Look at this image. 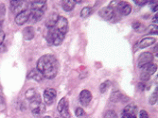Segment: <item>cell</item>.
Listing matches in <instances>:
<instances>
[{"label": "cell", "instance_id": "6da1fadb", "mask_svg": "<svg viewBox=\"0 0 158 118\" xmlns=\"http://www.w3.org/2000/svg\"><path fill=\"white\" fill-rule=\"evenodd\" d=\"M58 69V60L53 55H44L37 61V70L43 75L44 77L49 78V80H52L57 76Z\"/></svg>", "mask_w": 158, "mask_h": 118}, {"label": "cell", "instance_id": "7a4b0ae2", "mask_svg": "<svg viewBox=\"0 0 158 118\" xmlns=\"http://www.w3.org/2000/svg\"><path fill=\"white\" fill-rule=\"evenodd\" d=\"M65 36H66L65 34L59 32L56 28H53L49 29L45 38H46L47 43H49V44H53V45L57 46L62 43V41H64V39H65Z\"/></svg>", "mask_w": 158, "mask_h": 118}, {"label": "cell", "instance_id": "3957f363", "mask_svg": "<svg viewBox=\"0 0 158 118\" xmlns=\"http://www.w3.org/2000/svg\"><path fill=\"white\" fill-rule=\"evenodd\" d=\"M30 110L35 117H40L43 115V113H45V105L42 102L40 94H38V97L30 101Z\"/></svg>", "mask_w": 158, "mask_h": 118}, {"label": "cell", "instance_id": "277c9868", "mask_svg": "<svg viewBox=\"0 0 158 118\" xmlns=\"http://www.w3.org/2000/svg\"><path fill=\"white\" fill-rule=\"evenodd\" d=\"M58 113L61 114L62 118H70V112H69V103L66 97H62L58 103L57 106Z\"/></svg>", "mask_w": 158, "mask_h": 118}, {"label": "cell", "instance_id": "5b68a950", "mask_svg": "<svg viewBox=\"0 0 158 118\" xmlns=\"http://www.w3.org/2000/svg\"><path fill=\"white\" fill-rule=\"evenodd\" d=\"M44 103L45 105H52L54 103L55 99H56L57 97V93L54 89L49 88V89H45L44 92Z\"/></svg>", "mask_w": 158, "mask_h": 118}, {"label": "cell", "instance_id": "8992f818", "mask_svg": "<svg viewBox=\"0 0 158 118\" xmlns=\"http://www.w3.org/2000/svg\"><path fill=\"white\" fill-rule=\"evenodd\" d=\"M55 28H56L59 32L66 35V32H67V30H68V21H67V19L64 16H59L58 21L56 23V26H55Z\"/></svg>", "mask_w": 158, "mask_h": 118}, {"label": "cell", "instance_id": "52a82bcc", "mask_svg": "<svg viewBox=\"0 0 158 118\" xmlns=\"http://www.w3.org/2000/svg\"><path fill=\"white\" fill-rule=\"evenodd\" d=\"M153 61V56L152 53L150 52H144L140 55V57L138 59V61H137V64H138V67L139 68H142L143 66H145L146 64H151Z\"/></svg>", "mask_w": 158, "mask_h": 118}, {"label": "cell", "instance_id": "ba28073f", "mask_svg": "<svg viewBox=\"0 0 158 118\" xmlns=\"http://www.w3.org/2000/svg\"><path fill=\"white\" fill-rule=\"evenodd\" d=\"M155 42H156V40H155V38H153V37L144 38L143 40H141L140 42L137 43V44L135 46V50L146 48V47H149V46H151L152 44H155Z\"/></svg>", "mask_w": 158, "mask_h": 118}, {"label": "cell", "instance_id": "9c48e42d", "mask_svg": "<svg viewBox=\"0 0 158 118\" xmlns=\"http://www.w3.org/2000/svg\"><path fill=\"white\" fill-rule=\"evenodd\" d=\"M92 100V93L88 90H82L80 93V102L84 107L88 106Z\"/></svg>", "mask_w": 158, "mask_h": 118}, {"label": "cell", "instance_id": "30bf717a", "mask_svg": "<svg viewBox=\"0 0 158 118\" xmlns=\"http://www.w3.org/2000/svg\"><path fill=\"white\" fill-rule=\"evenodd\" d=\"M29 13L30 11H23L20 13H18L15 17V23L19 26H22L24 24H26L29 21Z\"/></svg>", "mask_w": 158, "mask_h": 118}, {"label": "cell", "instance_id": "8fae6325", "mask_svg": "<svg viewBox=\"0 0 158 118\" xmlns=\"http://www.w3.org/2000/svg\"><path fill=\"white\" fill-rule=\"evenodd\" d=\"M99 15L104 20L111 21L115 16V11L110 7H105V8H103V9H101L99 11Z\"/></svg>", "mask_w": 158, "mask_h": 118}, {"label": "cell", "instance_id": "7c38bea8", "mask_svg": "<svg viewBox=\"0 0 158 118\" xmlns=\"http://www.w3.org/2000/svg\"><path fill=\"white\" fill-rule=\"evenodd\" d=\"M44 12L40 11H34V10H31L30 13H29V21L32 22V23H36L38 21H40L41 18L43 17Z\"/></svg>", "mask_w": 158, "mask_h": 118}, {"label": "cell", "instance_id": "4fadbf2b", "mask_svg": "<svg viewBox=\"0 0 158 118\" xmlns=\"http://www.w3.org/2000/svg\"><path fill=\"white\" fill-rule=\"evenodd\" d=\"M23 35H24V38H25V40L27 41L32 40L35 36V30L32 27H27L23 30Z\"/></svg>", "mask_w": 158, "mask_h": 118}, {"label": "cell", "instance_id": "5bb4252c", "mask_svg": "<svg viewBox=\"0 0 158 118\" xmlns=\"http://www.w3.org/2000/svg\"><path fill=\"white\" fill-rule=\"evenodd\" d=\"M31 10L45 12L46 10V1H33L31 3Z\"/></svg>", "mask_w": 158, "mask_h": 118}, {"label": "cell", "instance_id": "9a60e30c", "mask_svg": "<svg viewBox=\"0 0 158 118\" xmlns=\"http://www.w3.org/2000/svg\"><path fill=\"white\" fill-rule=\"evenodd\" d=\"M58 18H59V15L57 13H53L51 16L49 17V19L46 20L45 22V27L47 28H55V26H56V23L58 21Z\"/></svg>", "mask_w": 158, "mask_h": 118}, {"label": "cell", "instance_id": "2e32d148", "mask_svg": "<svg viewBox=\"0 0 158 118\" xmlns=\"http://www.w3.org/2000/svg\"><path fill=\"white\" fill-rule=\"evenodd\" d=\"M43 77H44L43 75L39 72V71L37 70V68L32 69L28 75V78H29V80H34L36 81H41L43 80Z\"/></svg>", "mask_w": 158, "mask_h": 118}, {"label": "cell", "instance_id": "e0dca14e", "mask_svg": "<svg viewBox=\"0 0 158 118\" xmlns=\"http://www.w3.org/2000/svg\"><path fill=\"white\" fill-rule=\"evenodd\" d=\"M141 69L143 70L144 73L148 74L149 76H152V75H153L156 72V71H157V65H155L154 64L151 62V64H148L145 66H143Z\"/></svg>", "mask_w": 158, "mask_h": 118}, {"label": "cell", "instance_id": "ac0fdd59", "mask_svg": "<svg viewBox=\"0 0 158 118\" xmlns=\"http://www.w3.org/2000/svg\"><path fill=\"white\" fill-rule=\"evenodd\" d=\"M22 8H23V2L22 1H11V10L13 12L20 13V11H23Z\"/></svg>", "mask_w": 158, "mask_h": 118}, {"label": "cell", "instance_id": "d6986e66", "mask_svg": "<svg viewBox=\"0 0 158 118\" xmlns=\"http://www.w3.org/2000/svg\"><path fill=\"white\" fill-rule=\"evenodd\" d=\"M38 94H39V93H37V91H36L35 89L31 88V89H29V90L26 91L25 97H26V98H27L28 100L31 101V100H33L34 98H36V97H38Z\"/></svg>", "mask_w": 158, "mask_h": 118}, {"label": "cell", "instance_id": "ffe728a7", "mask_svg": "<svg viewBox=\"0 0 158 118\" xmlns=\"http://www.w3.org/2000/svg\"><path fill=\"white\" fill-rule=\"evenodd\" d=\"M62 7L64 11H71L75 7V2L72 1V0H66V1H64L62 4Z\"/></svg>", "mask_w": 158, "mask_h": 118}, {"label": "cell", "instance_id": "44dd1931", "mask_svg": "<svg viewBox=\"0 0 158 118\" xmlns=\"http://www.w3.org/2000/svg\"><path fill=\"white\" fill-rule=\"evenodd\" d=\"M122 96L123 94H121L120 92L116 91L111 94V97H110V100H111L113 103H116V102H118V101H121Z\"/></svg>", "mask_w": 158, "mask_h": 118}, {"label": "cell", "instance_id": "7402d4cb", "mask_svg": "<svg viewBox=\"0 0 158 118\" xmlns=\"http://www.w3.org/2000/svg\"><path fill=\"white\" fill-rule=\"evenodd\" d=\"M136 107L135 105H128L124 109L123 111V113H128V114H131V115H136Z\"/></svg>", "mask_w": 158, "mask_h": 118}, {"label": "cell", "instance_id": "603a6c76", "mask_svg": "<svg viewBox=\"0 0 158 118\" xmlns=\"http://www.w3.org/2000/svg\"><path fill=\"white\" fill-rule=\"evenodd\" d=\"M92 11H93V10H92L91 7H84L81 11V17L82 18H87L92 13Z\"/></svg>", "mask_w": 158, "mask_h": 118}, {"label": "cell", "instance_id": "cb8c5ba5", "mask_svg": "<svg viewBox=\"0 0 158 118\" xmlns=\"http://www.w3.org/2000/svg\"><path fill=\"white\" fill-rule=\"evenodd\" d=\"M111 87V81L110 80H106L103 83H101L99 86V91L101 93H104L108 91V89Z\"/></svg>", "mask_w": 158, "mask_h": 118}, {"label": "cell", "instance_id": "d4e9b609", "mask_svg": "<svg viewBox=\"0 0 158 118\" xmlns=\"http://www.w3.org/2000/svg\"><path fill=\"white\" fill-rule=\"evenodd\" d=\"M157 88L156 90L153 93V94L151 96V97H150V104H152V105H154L155 103H157Z\"/></svg>", "mask_w": 158, "mask_h": 118}, {"label": "cell", "instance_id": "484cf974", "mask_svg": "<svg viewBox=\"0 0 158 118\" xmlns=\"http://www.w3.org/2000/svg\"><path fill=\"white\" fill-rule=\"evenodd\" d=\"M75 113H76V116L80 117V118H84V117H86V113H85L84 110H83L82 108H78V109L76 110Z\"/></svg>", "mask_w": 158, "mask_h": 118}, {"label": "cell", "instance_id": "4316f807", "mask_svg": "<svg viewBox=\"0 0 158 118\" xmlns=\"http://www.w3.org/2000/svg\"><path fill=\"white\" fill-rule=\"evenodd\" d=\"M104 118H118V117L115 111H113V110H109V111L106 112Z\"/></svg>", "mask_w": 158, "mask_h": 118}, {"label": "cell", "instance_id": "83f0119b", "mask_svg": "<svg viewBox=\"0 0 158 118\" xmlns=\"http://www.w3.org/2000/svg\"><path fill=\"white\" fill-rule=\"evenodd\" d=\"M148 31L150 33H157V31H158L157 25H151L148 28Z\"/></svg>", "mask_w": 158, "mask_h": 118}, {"label": "cell", "instance_id": "f1b7e54d", "mask_svg": "<svg viewBox=\"0 0 158 118\" xmlns=\"http://www.w3.org/2000/svg\"><path fill=\"white\" fill-rule=\"evenodd\" d=\"M6 108V102H5V99L3 98L2 96H0V112L4 111Z\"/></svg>", "mask_w": 158, "mask_h": 118}, {"label": "cell", "instance_id": "f546056e", "mask_svg": "<svg viewBox=\"0 0 158 118\" xmlns=\"http://www.w3.org/2000/svg\"><path fill=\"white\" fill-rule=\"evenodd\" d=\"M150 77H151V76H149L148 74H146V73H144V72H142V74H141V76H140V78H141V80L147 81V80H150Z\"/></svg>", "mask_w": 158, "mask_h": 118}, {"label": "cell", "instance_id": "4dcf8cb0", "mask_svg": "<svg viewBox=\"0 0 158 118\" xmlns=\"http://www.w3.org/2000/svg\"><path fill=\"white\" fill-rule=\"evenodd\" d=\"M139 118H149V114L147 113L146 111H144V110H141L139 113Z\"/></svg>", "mask_w": 158, "mask_h": 118}, {"label": "cell", "instance_id": "1f68e13d", "mask_svg": "<svg viewBox=\"0 0 158 118\" xmlns=\"http://www.w3.org/2000/svg\"><path fill=\"white\" fill-rule=\"evenodd\" d=\"M5 39V33L3 30H0V44H2Z\"/></svg>", "mask_w": 158, "mask_h": 118}, {"label": "cell", "instance_id": "d6a6232c", "mask_svg": "<svg viewBox=\"0 0 158 118\" xmlns=\"http://www.w3.org/2000/svg\"><path fill=\"white\" fill-rule=\"evenodd\" d=\"M135 3L138 6H143L145 4H147L148 1H143V0H142V1H140V0H135Z\"/></svg>", "mask_w": 158, "mask_h": 118}, {"label": "cell", "instance_id": "836d02e7", "mask_svg": "<svg viewBox=\"0 0 158 118\" xmlns=\"http://www.w3.org/2000/svg\"><path fill=\"white\" fill-rule=\"evenodd\" d=\"M141 27H142V26H141V24H140L139 22H136V23L133 24V28H135V29H136V30H137L139 28H141Z\"/></svg>", "mask_w": 158, "mask_h": 118}, {"label": "cell", "instance_id": "e575fe53", "mask_svg": "<svg viewBox=\"0 0 158 118\" xmlns=\"http://www.w3.org/2000/svg\"><path fill=\"white\" fill-rule=\"evenodd\" d=\"M122 118H136V115H131L128 113H122Z\"/></svg>", "mask_w": 158, "mask_h": 118}, {"label": "cell", "instance_id": "d590c367", "mask_svg": "<svg viewBox=\"0 0 158 118\" xmlns=\"http://www.w3.org/2000/svg\"><path fill=\"white\" fill-rule=\"evenodd\" d=\"M144 87H145V84H144L143 82L138 84V88H139V90H144Z\"/></svg>", "mask_w": 158, "mask_h": 118}, {"label": "cell", "instance_id": "8d00e7d4", "mask_svg": "<svg viewBox=\"0 0 158 118\" xmlns=\"http://www.w3.org/2000/svg\"><path fill=\"white\" fill-rule=\"evenodd\" d=\"M153 23H156L157 24V13H156V15H154V16H153Z\"/></svg>", "mask_w": 158, "mask_h": 118}, {"label": "cell", "instance_id": "74e56055", "mask_svg": "<svg viewBox=\"0 0 158 118\" xmlns=\"http://www.w3.org/2000/svg\"><path fill=\"white\" fill-rule=\"evenodd\" d=\"M153 11H157V5H156V4H155L154 7L153 8Z\"/></svg>", "mask_w": 158, "mask_h": 118}, {"label": "cell", "instance_id": "f35d334b", "mask_svg": "<svg viewBox=\"0 0 158 118\" xmlns=\"http://www.w3.org/2000/svg\"><path fill=\"white\" fill-rule=\"evenodd\" d=\"M75 3H82V0H77V1H74Z\"/></svg>", "mask_w": 158, "mask_h": 118}, {"label": "cell", "instance_id": "ab89813d", "mask_svg": "<svg viewBox=\"0 0 158 118\" xmlns=\"http://www.w3.org/2000/svg\"><path fill=\"white\" fill-rule=\"evenodd\" d=\"M0 30H2V23L0 22Z\"/></svg>", "mask_w": 158, "mask_h": 118}, {"label": "cell", "instance_id": "60d3db41", "mask_svg": "<svg viewBox=\"0 0 158 118\" xmlns=\"http://www.w3.org/2000/svg\"><path fill=\"white\" fill-rule=\"evenodd\" d=\"M43 118H51L50 116H45V117H43Z\"/></svg>", "mask_w": 158, "mask_h": 118}]
</instances>
